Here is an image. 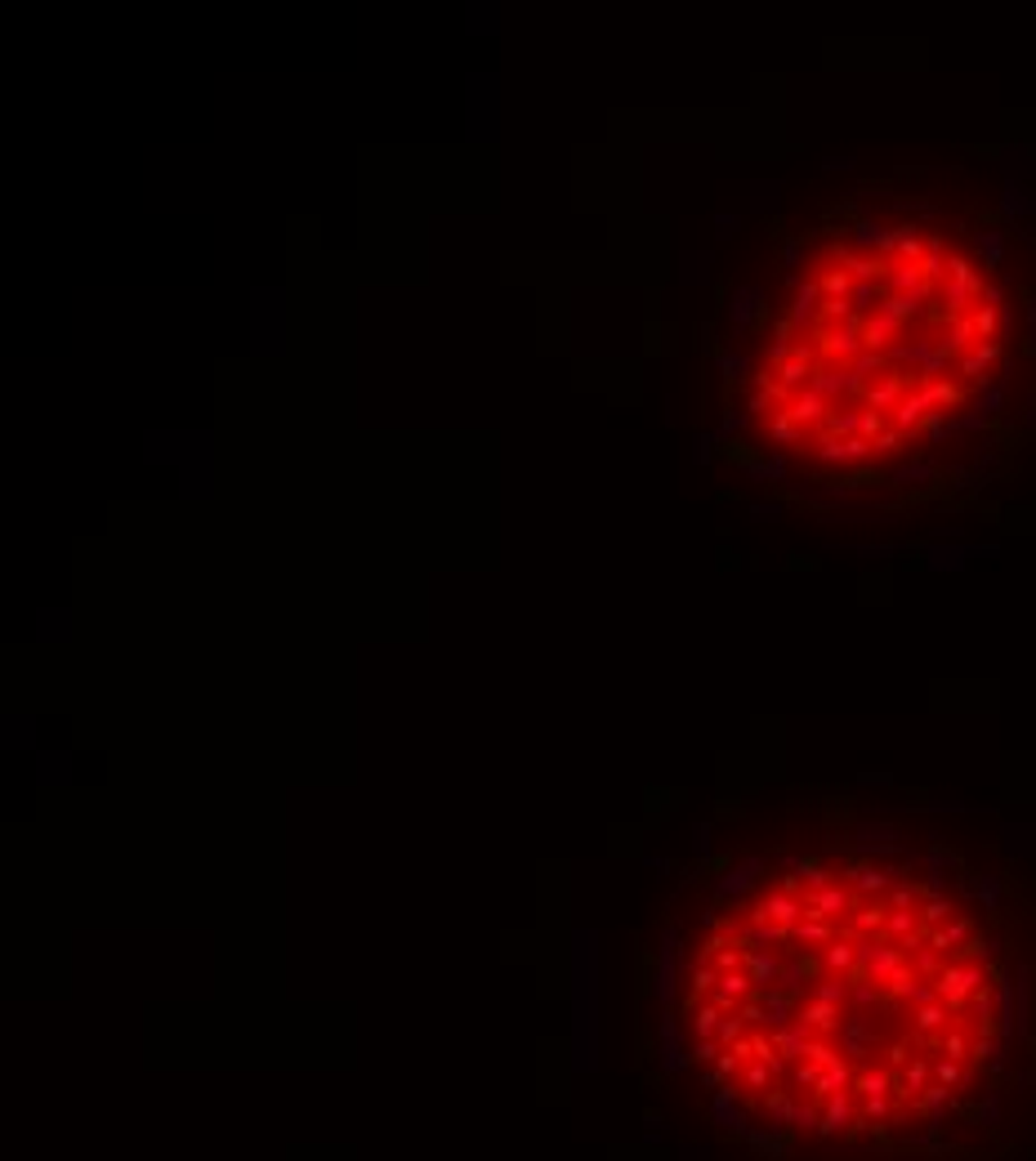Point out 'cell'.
I'll return each instance as SVG.
<instances>
[{
    "instance_id": "obj_1",
    "label": "cell",
    "mask_w": 1036,
    "mask_h": 1161,
    "mask_svg": "<svg viewBox=\"0 0 1036 1161\" xmlns=\"http://www.w3.org/2000/svg\"><path fill=\"white\" fill-rule=\"evenodd\" d=\"M1014 232L867 206L805 232L755 304L737 429L817 487L929 483L1036 420V278Z\"/></svg>"
}]
</instances>
